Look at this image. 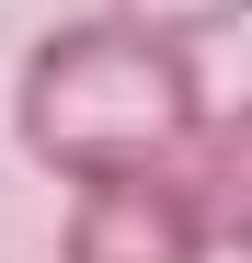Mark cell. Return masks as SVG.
<instances>
[{
	"label": "cell",
	"mask_w": 252,
	"mask_h": 263,
	"mask_svg": "<svg viewBox=\"0 0 252 263\" xmlns=\"http://www.w3.org/2000/svg\"><path fill=\"white\" fill-rule=\"evenodd\" d=\"M58 263H218L195 160H184V172H115V183H80L69 217H58Z\"/></svg>",
	"instance_id": "obj_2"
},
{
	"label": "cell",
	"mask_w": 252,
	"mask_h": 263,
	"mask_svg": "<svg viewBox=\"0 0 252 263\" xmlns=\"http://www.w3.org/2000/svg\"><path fill=\"white\" fill-rule=\"evenodd\" d=\"M115 23H138V34H160V46H206V34H229L252 0H103Z\"/></svg>",
	"instance_id": "obj_4"
},
{
	"label": "cell",
	"mask_w": 252,
	"mask_h": 263,
	"mask_svg": "<svg viewBox=\"0 0 252 263\" xmlns=\"http://www.w3.org/2000/svg\"><path fill=\"white\" fill-rule=\"evenodd\" d=\"M206 69L195 46H160V34L115 23V12H69L23 46V80H12V138L34 172L58 183H115V172H184L206 149Z\"/></svg>",
	"instance_id": "obj_1"
},
{
	"label": "cell",
	"mask_w": 252,
	"mask_h": 263,
	"mask_svg": "<svg viewBox=\"0 0 252 263\" xmlns=\"http://www.w3.org/2000/svg\"><path fill=\"white\" fill-rule=\"evenodd\" d=\"M195 195H206V229L218 252H252V103H229L195 149Z\"/></svg>",
	"instance_id": "obj_3"
}]
</instances>
